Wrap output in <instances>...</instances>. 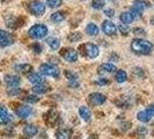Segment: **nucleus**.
<instances>
[{
	"mask_svg": "<svg viewBox=\"0 0 154 139\" xmlns=\"http://www.w3.org/2000/svg\"><path fill=\"white\" fill-rule=\"evenodd\" d=\"M28 34H29V36H30L31 39H44L48 35V27H46L45 24H35V26H32L29 29Z\"/></svg>",
	"mask_w": 154,
	"mask_h": 139,
	"instance_id": "3",
	"label": "nucleus"
},
{
	"mask_svg": "<svg viewBox=\"0 0 154 139\" xmlns=\"http://www.w3.org/2000/svg\"><path fill=\"white\" fill-rule=\"evenodd\" d=\"M39 71H41L42 74L48 76V77L58 78L59 74H60L59 69H58L56 65H54V64H43V65H41Z\"/></svg>",
	"mask_w": 154,
	"mask_h": 139,
	"instance_id": "4",
	"label": "nucleus"
},
{
	"mask_svg": "<svg viewBox=\"0 0 154 139\" xmlns=\"http://www.w3.org/2000/svg\"><path fill=\"white\" fill-rule=\"evenodd\" d=\"M28 9H29V12L31 14H34L36 16H41L43 15L44 12H45V5L43 2H41L39 0H34V1L29 2Z\"/></svg>",
	"mask_w": 154,
	"mask_h": 139,
	"instance_id": "5",
	"label": "nucleus"
},
{
	"mask_svg": "<svg viewBox=\"0 0 154 139\" xmlns=\"http://www.w3.org/2000/svg\"><path fill=\"white\" fill-rule=\"evenodd\" d=\"M65 20V15L62 12H56L54 14H51V21L54 23H60Z\"/></svg>",
	"mask_w": 154,
	"mask_h": 139,
	"instance_id": "27",
	"label": "nucleus"
},
{
	"mask_svg": "<svg viewBox=\"0 0 154 139\" xmlns=\"http://www.w3.org/2000/svg\"><path fill=\"white\" fill-rule=\"evenodd\" d=\"M137 118H138V121H140L141 123L149 122L152 118H154V106H151V107H148L145 110L139 111L138 115H137Z\"/></svg>",
	"mask_w": 154,
	"mask_h": 139,
	"instance_id": "6",
	"label": "nucleus"
},
{
	"mask_svg": "<svg viewBox=\"0 0 154 139\" xmlns=\"http://www.w3.org/2000/svg\"><path fill=\"white\" fill-rule=\"evenodd\" d=\"M72 131L69 129H60L56 132V139H71Z\"/></svg>",
	"mask_w": 154,
	"mask_h": 139,
	"instance_id": "19",
	"label": "nucleus"
},
{
	"mask_svg": "<svg viewBox=\"0 0 154 139\" xmlns=\"http://www.w3.org/2000/svg\"><path fill=\"white\" fill-rule=\"evenodd\" d=\"M38 132V129L36 125H32V124H28L23 128V134L28 138H34Z\"/></svg>",
	"mask_w": 154,
	"mask_h": 139,
	"instance_id": "12",
	"label": "nucleus"
},
{
	"mask_svg": "<svg viewBox=\"0 0 154 139\" xmlns=\"http://www.w3.org/2000/svg\"><path fill=\"white\" fill-rule=\"evenodd\" d=\"M151 24H153V26H154V17H152V19H151Z\"/></svg>",
	"mask_w": 154,
	"mask_h": 139,
	"instance_id": "40",
	"label": "nucleus"
},
{
	"mask_svg": "<svg viewBox=\"0 0 154 139\" xmlns=\"http://www.w3.org/2000/svg\"><path fill=\"white\" fill-rule=\"evenodd\" d=\"M14 70H15L17 73H21V74H27V73L31 72L32 66H31L30 64H17V65H15Z\"/></svg>",
	"mask_w": 154,
	"mask_h": 139,
	"instance_id": "18",
	"label": "nucleus"
},
{
	"mask_svg": "<svg viewBox=\"0 0 154 139\" xmlns=\"http://www.w3.org/2000/svg\"><path fill=\"white\" fill-rule=\"evenodd\" d=\"M104 0H93L92 1V7L94 9H102L104 7Z\"/></svg>",
	"mask_w": 154,
	"mask_h": 139,
	"instance_id": "29",
	"label": "nucleus"
},
{
	"mask_svg": "<svg viewBox=\"0 0 154 139\" xmlns=\"http://www.w3.org/2000/svg\"><path fill=\"white\" fill-rule=\"evenodd\" d=\"M63 57H64V59L66 60V62L69 63H75L78 60V52L74 50V49H66V50H64V52H63Z\"/></svg>",
	"mask_w": 154,
	"mask_h": 139,
	"instance_id": "9",
	"label": "nucleus"
},
{
	"mask_svg": "<svg viewBox=\"0 0 154 139\" xmlns=\"http://www.w3.org/2000/svg\"><path fill=\"white\" fill-rule=\"evenodd\" d=\"M137 132H138V134L140 136V137H144V136H146L147 130L145 129V128H144V126H140V128H138Z\"/></svg>",
	"mask_w": 154,
	"mask_h": 139,
	"instance_id": "35",
	"label": "nucleus"
},
{
	"mask_svg": "<svg viewBox=\"0 0 154 139\" xmlns=\"http://www.w3.org/2000/svg\"><path fill=\"white\" fill-rule=\"evenodd\" d=\"M119 19H121L122 23H125V24H130V23H132V21L134 20L130 12H123V13L121 14V16H119Z\"/></svg>",
	"mask_w": 154,
	"mask_h": 139,
	"instance_id": "23",
	"label": "nucleus"
},
{
	"mask_svg": "<svg viewBox=\"0 0 154 139\" xmlns=\"http://www.w3.org/2000/svg\"><path fill=\"white\" fill-rule=\"evenodd\" d=\"M86 32L89 36H96L99 34V27L95 23H88L86 27Z\"/></svg>",
	"mask_w": 154,
	"mask_h": 139,
	"instance_id": "22",
	"label": "nucleus"
},
{
	"mask_svg": "<svg viewBox=\"0 0 154 139\" xmlns=\"http://www.w3.org/2000/svg\"><path fill=\"white\" fill-rule=\"evenodd\" d=\"M79 116L86 121V122H89L91 121V118H92V113H91V110L85 107V106H82V107H80L79 108Z\"/></svg>",
	"mask_w": 154,
	"mask_h": 139,
	"instance_id": "17",
	"label": "nucleus"
},
{
	"mask_svg": "<svg viewBox=\"0 0 154 139\" xmlns=\"http://www.w3.org/2000/svg\"><path fill=\"white\" fill-rule=\"evenodd\" d=\"M46 43H48V45L50 46L52 50H57L60 46V41L57 39V37H50V39H46Z\"/></svg>",
	"mask_w": 154,
	"mask_h": 139,
	"instance_id": "25",
	"label": "nucleus"
},
{
	"mask_svg": "<svg viewBox=\"0 0 154 139\" xmlns=\"http://www.w3.org/2000/svg\"><path fill=\"white\" fill-rule=\"evenodd\" d=\"M79 50L81 51V54H84L87 58H96L99 54H100V50H99V46L93 44V43H86V44H82L80 45Z\"/></svg>",
	"mask_w": 154,
	"mask_h": 139,
	"instance_id": "2",
	"label": "nucleus"
},
{
	"mask_svg": "<svg viewBox=\"0 0 154 139\" xmlns=\"http://www.w3.org/2000/svg\"><path fill=\"white\" fill-rule=\"evenodd\" d=\"M26 101L29 102V103H36V102L38 101V97H37L36 95H28V96L26 97Z\"/></svg>",
	"mask_w": 154,
	"mask_h": 139,
	"instance_id": "34",
	"label": "nucleus"
},
{
	"mask_svg": "<svg viewBox=\"0 0 154 139\" xmlns=\"http://www.w3.org/2000/svg\"><path fill=\"white\" fill-rule=\"evenodd\" d=\"M131 14H132V16H133V19H134V17H136V19H139V17L141 16V13L138 12V11H136L133 7H132V9H131Z\"/></svg>",
	"mask_w": 154,
	"mask_h": 139,
	"instance_id": "37",
	"label": "nucleus"
},
{
	"mask_svg": "<svg viewBox=\"0 0 154 139\" xmlns=\"http://www.w3.org/2000/svg\"><path fill=\"white\" fill-rule=\"evenodd\" d=\"M8 95H12V96H14V95H17L19 93H20V88L19 87H12V88H8Z\"/></svg>",
	"mask_w": 154,
	"mask_h": 139,
	"instance_id": "32",
	"label": "nucleus"
},
{
	"mask_svg": "<svg viewBox=\"0 0 154 139\" xmlns=\"http://www.w3.org/2000/svg\"><path fill=\"white\" fill-rule=\"evenodd\" d=\"M115 71L116 66L114 64H110V63H104L99 67V73L100 74H108V73H112Z\"/></svg>",
	"mask_w": 154,
	"mask_h": 139,
	"instance_id": "14",
	"label": "nucleus"
},
{
	"mask_svg": "<svg viewBox=\"0 0 154 139\" xmlns=\"http://www.w3.org/2000/svg\"><path fill=\"white\" fill-rule=\"evenodd\" d=\"M87 100L89 102V104H92V106H101L106 102L107 97H106V95H103L101 93H92L88 95Z\"/></svg>",
	"mask_w": 154,
	"mask_h": 139,
	"instance_id": "7",
	"label": "nucleus"
},
{
	"mask_svg": "<svg viewBox=\"0 0 154 139\" xmlns=\"http://www.w3.org/2000/svg\"><path fill=\"white\" fill-rule=\"evenodd\" d=\"M114 14H115V11L111 9V8H109V9H106V11H104V15L108 16V17H112Z\"/></svg>",
	"mask_w": 154,
	"mask_h": 139,
	"instance_id": "36",
	"label": "nucleus"
},
{
	"mask_svg": "<svg viewBox=\"0 0 154 139\" xmlns=\"http://www.w3.org/2000/svg\"><path fill=\"white\" fill-rule=\"evenodd\" d=\"M95 84H96V85H107V84H109V81L107 79H103V78H102V79H99L97 81H95Z\"/></svg>",
	"mask_w": 154,
	"mask_h": 139,
	"instance_id": "39",
	"label": "nucleus"
},
{
	"mask_svg": "<svg viewBox=\"0 0 154 139\" xmlns=\"http://www.w3.org/2000/svg\"><path fill=\"white\" fill-rule=\"evenodd\" d=\"M62 0H46V5L51 8H57L62 6Z\"/></svg>",
	"mask_w": 154,
	"mask_h": 139,
	"instance_id": "31",
	"label": "nucleus"
},
{
	"mask_svg": "<svg viewBox=\"0 0 154 139\" xmlns=\"http://www.w3.org/2000/svg\"><path fill=\"white\" fill-rule=\"evenodd\" d=\"M118 30H119V32H122V35L126 36V35L129 34V31H130V28H129V26L125 24V23H119V24H118Z\"/></svg>",
	"mask_w": 154,
	"mask_h": 139,
	"instance_id": "30",
	"label": "nucleus"
},
{
	"mask_svg": "<svg viewBox=\"0 0 154 139\" xmlns=\"http://www.w3.org/2000/svg\"><path fill=\"white\" fill-rule=\"evenodd\" d=\"M31 48H32L34 52H36V54H39V52L42 51V48H41V45H39V44H37V43H35V44L31 46Z\"/></svg>",
	"mask_w": 154,
	"mask_h": 139,
	"instance_id": "38",
	"label": "nucleus"
},
{
	"mask_svg": "<svg viewBox=\"0 0 154 139\" xmlns=\"http://www.w3.org/2000/svg\"><path fill=\"white\" fill-rule=\"evenodd\" d=\"M131 50L137 54H149L153 50V44L152 42L144 39H136L132 41Z\"/></svg>",
	"mask_w": 154,
	"mask_h": 139,
	"instance_id": "1",
	"label": "nucleus"
},
{
	"mask_svg": "<svg viewBox=\"0 0 154 139\" xmlns=\"http://www.w3.org/2000/svg\"><path fill=\"white\" fill-rule=\"evenodd\" d=\"M133 34L137 35V36H144L146 34V31H145V29H143V28H134L133 29Z\"/></svg>",
	"mask_w": 154,
	"mask_h": 139,
	"instance_id": "33",
	"label": "nucleus"
},
{
	"mask_svg": "<svg viewBox=\"0 0 154 139\" xmlns=\"http://www.w3.org/2000/svg\"><path fill=\"white\" fill-rule=\"evenodd\" d=\"M28 80L30 81L32 85H37V84L44 82V79H43V77L39 73H30L28 76Z\"/></svg>",
	"mask_w": 154,
	"mask_h": 139,
	"instance_id": "21",
	"label": "nucleus"
},
{
	"mask_svg": "<svg viewBox=\"0 0 154 139\" xmlns=\"http://www.w3.org/2000/svg\"><path fill=\"white\" fill-rule=\"evenodd\" d=\"M147 7H149V4H148V2H145V1H140V0L136 1V2H134V5H133V8H134L136 11L140 12V13H141V12Z\"/></svg>",
	"mask_w": 154,
	"mask_h": 139,
	"instance_id": "26",
	"label": "nucleus"
},
{
	"mask_svg": "<svg viewBox=\"0 0 154 139\" xmlns=\"http://www.w3.org/2000/svg\"><path fill=\"white\" fill-rule=\"evenodd\" d=\"M11 122V115L8 114V110L6 107L0 106V124L5 125Z\"/></svg>",
	"mask_w": 154,
	"mask_h": 139,
	"instance_id": "13",
	"label": "nucleus"
},
{
	"mask_svg": "<svg viewBox=\"0 0 154 139\" xmlns=\"http://www.w3.org/2000/svg\"><path fill=\"white\" fill-rule=\"evenodd\" d=\"M65 77L69 80V86H72V87H78V86H79V84H78V76L74 72L69 71V70L65 71Z\"/></svg>",
	"mask_w": 154,
	"mask_h": 139,
	"instance_id": "15",
	"label": "nucleus"
},
{
	"mask_svg": "<svg viewBox=\"0 0 154 139\" xmlns=\"http://www.w3.org/2000/svg\"><path fill=\"white\" fill-rule=\"evenodd\" d=\"M102 30L108 36H115L117 34V27H116L115 23L111 22L110 20H106L102 23Z\"/></svg>",
	"mask_w": 154,
	"mask_h": 139,
	"instance_id": "8",
	"label": "nucleus"
},
{
	"mask_svg": "<svg viewBox=\"0 0 154 139\" xmlns=\"http://www.w3.org/2000/svg\"><path fill=\"white\" fill-rule=\"evenodd\" d=\"M31 89H32V92L36 93V94H45L50 88H49V86L46 85L45 82H42V84L34 85V87Z\"/></svg>",
	"mask_w": 154,
	"mask_h": 139,
	"instance_id": "20",
	"label": "nucleus"
},
{
	"mask_svg": "<svg viewBox=\"0 0 154 139\" xmlns=\"http://www.w3.org/2000/svg\"><path fill=\"white\" fill-rule=\"evenodd\" d=\"M15 114L20 118H28L32 114V109L30 107H28V106H19L15 109Z\"/></svg>",
	"mask_w": 154,
	"mask_h": 139,
	"instance_id": "10",
	"label": "nucleus"
},
{
	"mask_svg": "<svg viewBox=\"0 0 154 139\" xmlns=\"http://www.w3.org/2000/svg\"><path fill=\"white\" fill-rule=\"evenodd\" d=\"M13 43V39H11V36L8 35L6 31L0 30V46H6Z\"/></svg>",
	"mask_w": 154,
	"mask_h": 139,
	"instance_id": "16",
	"label": "nucleus"
},
{
	"mask_svg": "<svg viewBox=\"0 0 154 139\" xmlns=\"http://www.w3.org/2000/svg\"><path fill=\"white\" fill-rule=\"evenodd\" d=\"M69 42H72V43H75L78 41H80L81 39V34L80 32H71L69 35V37H67Z\"/></svg>",
	"mask_w": 154,
	"mask_h": 139,
	"instance_id": "28",
	"label": "nucleus"
},
{
	"mask_svg": "<svg viewBox=\"0 0 154 139\" xmlns=\"http://www.w3.org/2000/svg\"><path fill=\"white\" fill-rule=\"evenodd\" d=\"M126 79H128V74H126V72L123 71V70H119V71H117L115 74V80L117 82H119V84H122V82H125L126 81Z\"/></svg>",
	"mask_w": 154,
	"mask_h": 139,
	"instance_id": "24",
	"label": "nucleus"
},
{
	"mask_svg": "<svg viewBox=\"0 0 154 139\" xmlns=\"http://www.w3.org/2000/svg\"><path fill=\"white\" fill-rule=\"evenodd\" d=\"M20 78L17 76H14V74H7L5 77V84L7 85L8 88H12V87H19L20 86Z\"/></svg>",
	"mask_w": 154,
	"mask_h": 139,
	"instance_id": "11",
	"label": "nucleus"
}]
</instances>
